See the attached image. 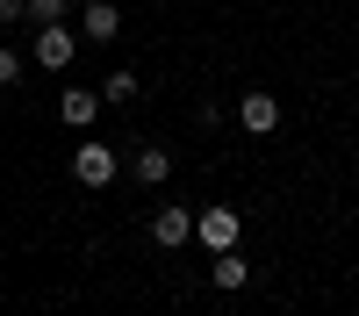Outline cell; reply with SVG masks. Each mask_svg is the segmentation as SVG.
Segmentation results:
<instances>
[{
  "instance_id": "cell-1",
  "label": "cell",
  "mask_w": 359,
  "mask_h": 316,
  "mask_svg": "<svg viewBox=\"0 0 359 316\" xmlns=\"http://www.w3.org/2000/svg\"><path fill=\"white\" fill-rule=\"evenodd\" d=\"M72 50H79V36H72L65 22H43V29H36V65L65 72V65H72Z\"/></svg>"
},
{
  "instance_id": "cell-2",
  "label": "cell",
  "mask_w": 359,
  "mask_h": 316,
  "mask_svg": "<svg viewBox=\"0 0 359 316\" xmlns=\"http://www.w3.org/2000/svg\"><path fill=\"white\" fill-rule=\"evenodd\" d=\"M72 180L79 187H108L115 180V151H108V144H79V151H72Z\"/></svg>"
},
{
  "instance_id": "cell-3",
  "label": "cell",
  "mask_w": 359,
  "mask_h": 316,
  "mask_svg": "<svg viewBox=\"0 0 359 316\" xmlns=\"http://www.w3.org/2000/svg\"><path fill=\"white\" fill-rule=\"evenodd\" d=\"M194 238L208 252H237V209H201L194 216Z\"/></svg>"
},
{
  "instance_id": "cell-4",
  "label": "cell",
  "mask_w": 359,
  "mask_h": 316,
  "mask_svg": "<svg viewBox=\"0 0 359 316\" xmlns=\"http://www.w3.org/2000/svg\"><path fill=\"white\" fill-rule=\"evenodd\" d=\"M237 123H245V137H273L280 130V101L273 94H245L237 101Z\"/></svg>"
},
{
  "instance_id": "cell-5",
  "label": "cell",
  "mask_w": 359,
  "mask_h": 316,
  "mask_svg": "<svg viewBox=\"0 0 359 316\" xmlns=\"http://www.w3.org/2000/svg\"><path fill=\"white\" fill-rule=\"evenodd\" d=\"M115 29H123V15H115V0H86V8H79V36H86V43H108Z\"/></svg>"
},
{
  "instance_id": "cell-6",
  "label": "cell",
  "mask_w": 359,
  "mask_h": 316,
  "mask_svg": "<svg viewBox=\"0 0 359 316\" xmlns=\"http://www.w3.org/2000/svg\"><path fill=\"white\" fill-rule=\"evenodd\" d=\"M208 280H216L223 295H237V287H252V259H245V252H216V266H208Z\"/></svg>"
},
{
  "instance_id": "cell-7",
  "label": "cell",
  "mask_w": 359,
  "mask_h": 316,
  "mask_svg": "<svg viewBox=\"0 0 359 316\" xmlns=\"http://www.w3.org/2000/svg\"><path fill=\"white\" fill-rule=\"evenodd\" d=\"M151 238H158V245H187V238H194V216H187V209H158V216H151Z\"/></svg>"
},
{
  "instance_id": "cell-8",
  "label": "cell",
  "mask_w": 359,
  "mask_h": 316,
  "mask_svg": "<svg viewBox=\"0 0 359 316\" xmlns=\"http://www.w3.org/2000/svg\"><path fill=\"white\" fill-rule=\"evenodd\" d=\"M130 172H137V180H144V187H158V180H165V172H172V158L158 151V144H144V151H137V165H130Z\"/></svg>"
},
{
  "instance_id": "cell-9",
  "label": "cell",
  "mask_w": 359,
  "mask_h": 316,
  "mask_svg": "<svg viewBox=\"0 0 359 316\" xmlns=\"http://www.w3.org/2000/svg\"><path fill=\"white\" fill-rule=\"evenodd\" d=\"M94 108H101V101H94V94H86V86H72V94H65V101H57V115H65V123H72V130H86V123H94Z\"/></svg>"
},
{
  "instance_id": "cell-10",
  "label": "cell",
  "mask_w": 359,
  "mask_h": 316,
  "mask_svg": "<svg viewBox=\"0 0 359 316\" xmlns=\"http://www.w3.org/2000/svg\"><path fill=\"white\" fill-rule=\"evenodd\" d=\"M101 101H137V72H108L101 79Z\"/></svg>"
},
{
  "instance_id": "cell-11",
  "label": "cell",
  "mask_w": 359,
  "mask_h": 316,
  "mask_svg": "<svg viewBox=\"0 0 359 316\" xmlns=\"http://www.w3.org/2000/svg\"><path fill=\"white\" fill-rule=\"evenodd\" d=\"M72 0H29V22H65Z\"/></svg>"
},
{
  "instance_id": "cell-12",
  "label": "cell",
  "mask_w": 359,
  "mask_h": 316,
  "mask_svg": "<svg viewBox=\"0 0 359 316\" xmlns=\"http://www.w3.org/2000/svg\"><path fill=\"white\" fill-rule=\"evenodd\" d=\"M15 79H22V57H15V50H0V86H15Z\"/></svg>"
},
{
  "instance_id": "cell-13",
  "label": "cell",
  "mask_w": 359,
  "mask_h": 316,
  "mask_svg": "<svg viewBox=\"0 0 359 316\" xmlns=\"http://www.w3.org/2000/svg\"><path fill=\"white\" fill-rule=\"evenodd\" d=\"M0 22H29V0H0Z\"/></svg>"
}]
</instances>
